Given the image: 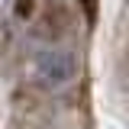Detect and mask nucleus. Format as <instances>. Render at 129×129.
Instances as JSON below:
<instances>
[{
	"label": "nucleus",
	"instance_id": "f257e3e1",
	"mask_svg": "<svg viewBox=\"0 0 129 129\" xmlns=\"http://www.w3.org/2000/svg\"><path fill=\"white\" fill-rule=\"evenodd\" d=\"M29 74H32V81H36L39 87H45V90H61V87H68V84L74 81L78 61H74V55H71L68 48L45 45V48H39V52L32 55Z\"/></svg>",
	"mask_w": 129,
	"mask_h": 129
}]
</instances>
